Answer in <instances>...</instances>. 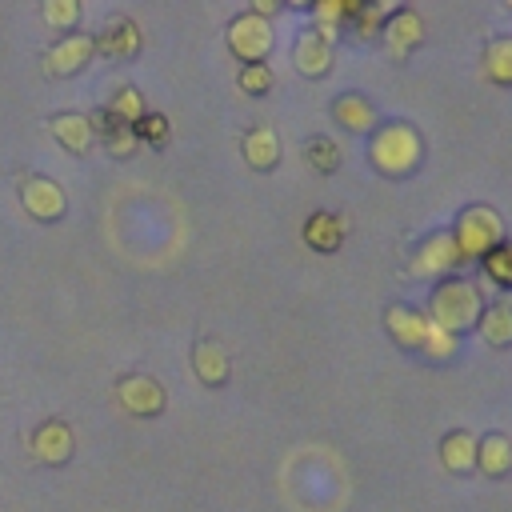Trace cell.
<instances>
[{"mask_svg": "<svg viewBox=\"0 0 512 512\" xmlns=\"http://www.w3.org/2000/svg\"><path fill=\"white\" fill-rule=\"evenodd\" d=\"M460 264H464V260H460V252H456L452 232H428V236L416 244L412 260H408V276L444 280V276H452Z\"/></svg>", "mask_w": 512, "mask_h": 512, "instance_id": "obj_5", "label": "cell"}, {"mask_svg": "<svg viewBox=\"0 0 512 512\" xmlns=\"http://www.w3.org/2000/svg\"><path fill=\"white\" fill-rule=\"evenodd\" d=\"M368 160H372L376 172H384L392 180L412 176L420 168V160H424V140H420V132L412 124L392 120V124H384V128H376L368 136Z\"/></svg>", "mask_w": 512, "mask_h": 512, "instance_id": "obj_2", "label": "cell"}, {"mask_svg": "<svg viewBox=\"0 0 512 512\" xmlns=\"http://www.w3.org/2000/svg\"><path fill=\"white\" fill-rule=\"evenodd\" d=\"M92 120V132H100V140H104V148L112 152V156H132L136 152V132H132V124H124V120H116V116H108L104 108L96 112V116H88Z\"/></svg>", "mask_w": 512, "mask_h": 512, "instance_id": "obj_22", "label": "cell"}, {"mask_svg": "<svg viewBox=\"0 0 512 512\" xmlns=\"http://www.w3.org/2000/svg\"><path fill=\"white\" fill-rule=\"evenodd\" d=\"M104 112H108V116H116V120H124V124H136L148 108H144V96H140L132 84H124V88H116V92H112V100L104 104Z\"/></svg>", "mask_w": 512, "mask_h": 512, "instance_id": "obj_26", "label": "cell"}, {"mask_svg": "<svg viewBox=\"0 0 512 512\" xmlns=\"http://www.w3.org/2000/svg\"><path fill=\"white\" fill-rule=\"evenodd\" d=\"M480 268H484V276H488L492 284L512 288V240H500L488 256H480Z\"/></svg>", "mask_w": 512, "mask_h": 512, "instance_id": "obj_27", "label": "cell"}, {"mask_svg": "<svg viewBox=\"0 0 512 512\" xmlns=\"http://www.w3.org/2000/svg\"><path fill=\"white\" fill-rule=\"evenodd\" d=\"M380 40H384V48H388L396 60L412 56V52L424 44V16H420L416 8H392L388 20H384Z\"/></svg>", "mask_w": 512, "mask_h": 512, "instance_id": "obj_9", "label": "cell"}, {"mask_svg": "<svg viewBox=\"0 0 512 512\" xmlns=\"http://www.w3.org/2000/svg\"><path fill=\"white\" fill-rule=\"evenodd\" d=\"M384 328L392 332V340L400 348H420L424 344V332H428V316L412 304H388L384 308Z\"/></svg>", "mask_w": 512, "mask_h": 512, "instance_id": "obj_15", "label": "cell"}, {"mask_svg": "<svg viewBox=\"0 0 512 512\" xmlns=\"http://www.w3.org/2000/svg\"><path fill=\"white\" fill-rule=\"evenodd\" d=\"M440 464L452 476H472L476 472V436L468 428H452L440 436Z\"/></svg>", "mask_w": 512, "mask_h": 512, "instance_id": "obj_17", "label": "cell"}, {"mask_svg": "<svg viewBox=\"0 0 512 512\" xmlns=\"http://www.w3.org/2000/svg\"><path fill=\"white\" fill-rule=\"evenodd\" d=\"M168 116L164 112H144L136 124H132V132H136V140H144V144H152V148H160V144H168Z\"/></svg>", "mask_w": 512, "mask_h": 512, "instance_id": "obj_30", "label": "cell"}, {"mask_svg": "<svg viewBox=\"0 0 512 512\" xmlns=\"http://www.w3.org/2000/svg\"><path fill=\"white\" fill-rule=\"evenodd\" d=\"M248 12H256V16H260V20H272V16H276V12H280V4H276V0H256V4H252V8H248Z\"/></svg>", "mask_w": 512, "mask_h": 512, "instance_id": "obj_32", "label": "cell"}, {"mask_svg": "<svg viewBox=\"0 0 512 512\" xmlns=\"http://www.w3.org/2000/svg\"><path fill=\"white\" fill-rule=\"evenodd\" d=\"M28 448H32V456H36L40 464H52V468H56V464H68V460H72L76 440H72V428H68L64 420H44V424H36Z\"/></svg>", "mask_w": 512, "mask_h": 512, "instance_id": "obj_10", "label": "cell"}, {"mask_svg": "<svg viewBox=\"0 0 512 512\" xmlns=\"http://www.w3.org/2000/svg\"><path fill=\"white\" fill-rule=\"evenodd\" d=\"M40 16H44V24L68 32V28L80 24V4H76V0H44V4H40Z\"/></svg>", "mask_w": 512, "mask_h": 512, "instance_id": "obj_28", "label": "cell"}, {"mask_svg": "<svg viewBox=\"0 0 512 512\" xmlns=\"http://www.w3.org/2000/svg\"><path fill=\"white\" fill-rule=\"evenodd\" d=\"M20 204L32 220H60L68 200H64V188L52 180V176H20Z\"/></svg>", "mask_w": 512, "mask_h": 512, "instance_id": "obj_8", "label": "cell"}, {"mask_svg": "<svg viewBox=\"0 0 512 512\" xmlns=\"http://www.w3.org/2000/svg\"><path fill=\"white\" fill-rule=\"evenodd\" d=\"M224 36H228V48H232V56L236 60H244V64H264L268 60V52H272V44H276V36H272V24L268 20H260L256 12H236L232 20H228V28H224Z\"/></svg>", "mask_w": 512, "mask_h": 512, "instance_id": "obj_4", "label": "cell"}, {"mask_svg": "<svg viewBox=\"0 0 512 512\" xmlns=\"http://www.w3.org/2000/svg\"><path fill=\"white\" fill-rule=\"evenodd\" d=\"M192 372H196V380H200V384L220 388V384L228 380V372H232V360H228L224 344H220V340H212V336L196 340V344H192Z\"/></svg>", "mask_w": 512, "mask_h": 512, "instance_id": "obj_14", "label": "cell"}, {"mask_svg": "<svg viewBox=\"0 0 512 512\" xmlns=\"http://www.w3.org/2000/svg\"><path fill=\"white\" fill-rule=\"evenodd\" d=\"M48 128H52V136L68 148V152H88L92 148V120L84 116V112H56V116H48Z\"/></svg>", "mask_w": 512, "mask_h": 512, "instance_id": "obj_19", "label": "cell"}, {"mask_svg": "<svg viewBox=\"0 0 512 512\" xmlns=\"http://www.w3.org/2000/svg\"><path fill=\"white\" fill-rule=\"evenodd\" d=\"M96 52L100 56H112V60H132L140 52V28L132 16H112L96 36H92Z\"/></svg>", "mask_w": 512, "mask_h": 512, "instance_id": "obj_11", "label": "cell"}, {"mask_svg": "<svg viewBox=\"0 0 512 512\" xmlns=\"http://www.w3.org/2000/svg\"><path fill=\"white\" fill-rule=\"evenodd\" d=\"M480 64H484V76H488L492 84L512 88V32H508V36H488Z\"/></svg>", "mask_w": 512, "mask_h": 512, "instance_id": "obj_23", "label": "cell"}, {"mask_svg": "<svg viewBox=\"0 0 512 512\" xmlns=\"http://www.w3.org/2000/svg\"><path fill=\"white\" fill-rule=\"evenodd\" d=\"M332 120L356 136H372L380 128V112L364 92H344L332 100Z\"/></svg>", "mask_w": 512, "mask_h": 512, "instance_id": "obj_12", "label": "cell"}, {"mask_svg": "<svg viewBox=\"0 0 512 512\" xmlns=\"http://www.w3.org/2000/svg\"><path fill=\"white\" fill-rule=\"evenodd\" d=\"M480 312H484L480 288L472 280H464V276H444V280H436L424 316L436 328H444L448 336H464V332H476Z\"/></svg>", "mask_w": 512, "mask_h": 512, "instance_id": "obj_1", "label": "cell"}, {"mask_svg": "<svg viewBox=\"0 0 512 512\" xmlns=\"http://www.w3.org/2000/svg\"><path fill=\"white\" fill-rule=\"evenodd\" d=\"M384 20H388V8L384 4H356V12L348 16V28L356 32V40L372 44V40H380Z\"/></svg>", "mask_w": 512, "mask_h": 512, "instance_id": "obj_25", "label": "cell"}, {"mask_svg": "<svg viewBox=\"0 0 512 512\" xmlns=\"http://www.w3.org/2000/svg\"><path fill=\"white\" fill-rule=\"evenodd\" d=\"M476 472L488 480H500L512 472V440L504 432H488L476 440Z\"/></svg>", "mask_w": 512, "mask_h": 512, "instance_id": "obj_18", "label": "cell"}, {"mask_svg": "<svg viewBox=\"0 0 512 512\" xmlns=\"http://www.w3.org/2000/svg\"><path fill=\"white\" fill-rule=\"evenodd\" d=\"M420 352H428L432 360H448V356L456 352V336H448L444 328H436V324L428 320V332H424V344H420Z\"/></svg>", "mask_w": 512, "mask_h": 512, "instance_id": "obj_31", "label": "cell"}, {"mask_svg": "<svg viewBox=\"0 0 512 512\" xmlns=\"http://www.w3.org/2000/svg\"><path fill=\"white\" fill-rule=\"evenodd\" d=\"M116 404L128 412V416H160L168 408V392L156 376L148 372H128L116 380Z\"/></svg>", "mask_w": 512, "mask_h": 512, "instance_id": "obj_6", "label": "cell"}, {"mask_svg": "<svg viewBox=\"0 0 512 512\" xmlns=\"http://www.w3.org/2000/svg\"><path fill=\"white\" fill-rule=\"evenodd\" d=\"M244 160H248V168H256V172H272L276 164H280V136L268 128V124H256L248 136H244Z\"/></svg>", "mask_w": 512, "mask_h": 512, "instance_id": "obj_20", "label": "cell"}, {"mask_svg": "<svg viewBox=\"0 0 512 512\" xmlns=\"http://www.w3.org/2000/svg\"><path fill=\"white\" fill-rule=\"evenodd\" d=\"M452 240H456V252L464 264L480 260L504 240V216L492 204H468V208H460V216L452 224Z\"/></svg>", "mask_w": 512, "mask_h": 512, "instance_id": "obj_3", "label": "cell"}, {"mask_svg": "<svg viewBox=\"0 0 512 512\" xmlns=\"http://www.w3.org/2000/svg\"><path fill=\"white\" fill-rule=\"evenodd\" d=\"M304 160H308V168L312 172H320V176H332L336 168H340V144L328 136V132H312L308 140H304Z\"/></svg>", "mask_w": 512, "mask_h": 512, "instance_id": "obj_24", "label": "cell"}, {"mask_svg": "<svg viewBox=\"0 0 512 512\" xmlns=\"http://www.w3.org/2000/svg\"><path fill=\"white\" fill-rule=\"evenodd\" d=\"M476 332L484 336V344L508 348V344H512V300L484 304V312H480V320H476Z\"/></svg>", "mask_w": 512, "mask_h": 512, "instance_id": "obj_21", "label": "cell"}, {"mask_svg": "<svg viewBox=\"0 0 512 512\" xmlns=\"http://www.w3.org/2000/svg\"><path fill=\"white\" fill-rule=\"evenodd\" d=\"M292 64H296L300 76L320 80V76L332 72V44H324L312 28H300L296 40H292Z\"/></svg>", "mask_w": 512, "mask_h": 512, "instance_id": "obj_13", "label": "cell"}, {"mask_svg": "<svg viewBox=\"0 0 512 512\" xmlns=\"http://www.w3.org/2000/svg\"><path fill=\"white\" fill-rule=\"evenodd\" d=\"M92 56H96L92 36H88V32H68V36H60L56 44L44 48L40 64H44L48 76H72V72H80Z\"/></svg>", "mask_w": 512, "mask_h": 512, "instance_id": "obj_7", "label": "cell"}, {"mask_svg": "<svg viewBox=\"0 0 512 512\" xmlns=\"http://www.w3.org/2000/svg\"><path fill=\"white\" fill-rule=\"evenodd\" d=\"M236 84H240V92H248V96H264V92H272L276 76H272L268 64H240Z\"/></svg>", "mask_w": 512, "mask_h": 512, "instance_id": "obj_29", "label": "cell"}, {"mask_svg": "<svg viewBox=\"0 0 512 512\" xmlns=\"http://www.w3.org/2000/svg\"><path fill=\"white\" fill-rule=\"evenodd\" d=\"M344 232H348L344 216L324 212V208L308 212V220H304V244H308L312 252H336V248L344 244Z\"/></svg>", "mask_w": 512, "mask_h": 512, "instance_id": "obj_16", "label": "cell"}]
</instances>
